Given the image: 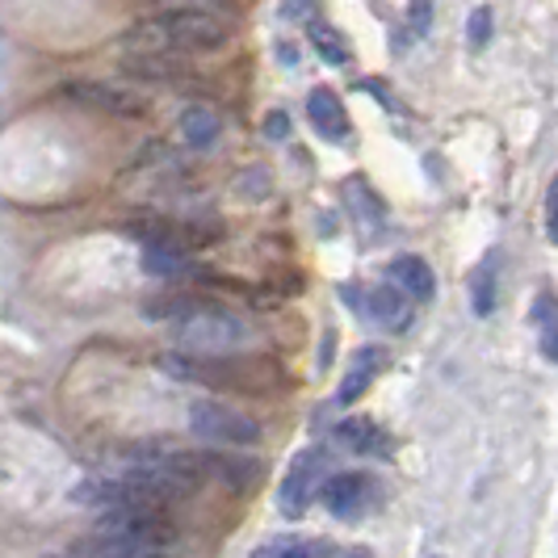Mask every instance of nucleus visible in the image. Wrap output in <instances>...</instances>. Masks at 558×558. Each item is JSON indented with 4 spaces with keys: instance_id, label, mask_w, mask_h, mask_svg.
<instances>
[{
    "instance_id": "obj_1",
    "label": "nucleus",
    "mask_w": 558,
    "mask_h": 558,
    "mask_svg": "<svg viewBox=\"0 0 558 558\" xmlns=\"http://www.w3.org/2000/svg\"><path fill=\"white\" fill-rule=\"evenodd\" d=\"M147 315L165 319L168 328H172V340L185 353L223 357V353L252 340V328L235 311L219 307V303H206V299H165V303H151Z\"/></svg>"
},
{
    "instance_id": "obj_2",
    "label": "nucleus",
    "mask_w": 558,
    "mask_h": 558,
    "mask_svg": "<svg viewBox=\"0 0 558 558\" xmlns=\"http://www.w3.org/2000/svg\"><path fill=\"white\" fill-rule=\"evenodd\" d=\"M231 29L219 13H206V9H160L156 17H147L140 26L126 29V47L131 51H219Z\"/></svg>"
},
{
    "instance_id": "obj_3",
    "label": "nucleus",
    "mask_w": 558,
    "mask_h": 558,
    "mask_svg": "<svg viewBox=\"0 0 558 558\" xmlns=\"http://www.w3.org/2000/svg\"><path fill=\"white\" fill-rule=\"evenodd\" d=\"M156 365L165 369L168 378L177 383H197V387H231V391L244 395H260L265 391V369L260 365H248L244 357H206V353H185V349H172V353H160Z\"/></svg>"
},
{
    "instance_id": "obj_4",
    "label": "nucleus",
    "mask_w": 558,
    "mask_h": 558,
    "mask_svg": "<svg viewBox=\"0 0 558 558\" xmlns=\"http://www.w3.org/2000/svg\"><path fill=\"white\" fill-rule=\"evenodd\" d=\"M190 428H194L202 441L227 446V449L256 446V441L265 437L260 420L244 416V412L227 408V403H219V399H197V403H190Z\"/></svg>"
},
{
    "instance_id": "obj_5",
    "label": "nucleus",
    "mask_w": 558,
    "mask_h": 558,
    "mask_svg": "<svg viewBox=\"0 0 558 558\" xmlns=\"http://www.w3.org/2000/svg\"><path fill=\"white\" fill-rule=\"evenodd\" d=\"M324 504H328V512L340 517V521H353V517H362L365 508H374L378 500V483L365 475V471H344V475H332L324 478Z\"/></svg>"
},
{
    "instance_id": "obj_6",
    "label": "nucleus",
    "mask_w": 558,
    "mask_h": 558,
    "mask_svg": "<svg viewBox=\"0 0 558 558\" xmlns=\"http://www.w3.org/2000/svg\"><path fill=\"white\" fill-rule=\"evenodd\" d=\"M319 475H324V453H319V449H303V453L290 462L286 478H281V492H278L281 517H303V512H307L311 496H315V487H319Z\"/></svg>"
},
{
    "instance_id": "obj_7",
    "label": "nucleus",
    "mask_w": 558,
    "mask_h": 558,
    "mask_svg": "<svg viewBox=\"0 0 558 558\" xmlns=\"http://www.w3.org/2000/svg\"><path fill=\"white\" fill-rule=\"evenodd\" d=\"M336 441L349 449V453H357V458H391L395 453L391 433L365 416L340 420V424H336Z\"/></svg>"
},
{
    "instance_id": "obj_8",
    "label": "nucleus",
    "mask_w": 558,
    "mask_h": 558,
    "mask_svg": "<svg viewBox=\"0 0 558 558\" xmlns=\"http://www.w3.org/2000/svg\"><path fill=\"white\" fill-rule=\"evenodd\" d=\"M362 311L374 324L391 328V332H403L412 324V299L399 286H369L362 294Z\"/></svg>"
},
{
    "instance_id": "obj_9",
    "label": "nucleus",
    "mask_w": 558,
    "mask_h": 558,
    "mask_svg": "<svg viewBox=\"0 0 558 558\" xmlns=\"http://www.w3.org/2000/svg\"><path fill=\"white\" fill-rule=\"evenodd\" d=\"M387 278L412 299V303H428L437 294V278H433V265L424 256H395L387 265Z\"/></svg>"
},
{
    "instance_id": "obj_10",
    "label": "nucleus",
    "mask_w": 558,
    "mask_h": 558,
    "mask_svg": "<svg viewBox=\"0 0 558 558\" xmlns=\"http://www.w3.org/2000/svg\"><path fill=\"white\" fill-rule=\"evenodd\" d=\"M202 466H206V483H223L231 492H248L260 478V466L252 458H231V453H215V449H202Z\"/></svg>"
},
{
    "instance_id": "obj_11",
    "label": "nucleus",
    "mask_w": 558,
    "mask_h": 558,
    "mask_svg": "<svg viewBox=\"0 0 558 558\" xmlns=\"http://www.w3.org/2000/svg\"><path fill=\"white\" fill-rule=\"evenodd\" d=\"M307 118H311V126H315L324 140L340 143L344 135H349V110H344V101L336 97L332 88H311Z\"/></svg>"
},
{
    "instance_id": "obj_12",
    "label": "nucleus",
    "mask_w": 558,
    "mask_h": 558,
    "mask_svg": "<svg viewBox=\"0 0 558 558\" xmlns=\"http://www.w3.org/2000/svg\"><path fill=\"white\" fill-rule=\"evenodd\" d=\"M383 365H387V353L383 349H362L357 353V362H353V369L344 374V383H340V391H336V403H357L369 387H374V378L383 374Z\"/></svg>"
},
{
    "instance_id": "obj_13",
    "label": "nucleus",
    "mask_w": 558,
    "mask_h": 558,
    "mask_svg": "<svg viewBox=\"0 0 558 558\" xmlns=\"http://www.w3.org/2000/svg\"><path fill=\"white\" fill-rule=\"evenodd\" d=\"M72 97H81L84 106H97V110L110 113H143V97L131 88H113V84H72L68 88Z\"/></svg>"
},
{
    "instance_id": "obj_14",
    "label": "nucleus",
    "mask_w": 558,
    "mask_h": 558,
    "mask_svg": "<svg viewBox=\"0 0 558 558\" xmlns=\"http://www.w3.org/2000/svg\"><path fill=\"white\" fill-rule=\"evenodd\" d=\"M143 269L156 274V278H177V274L190 269V252H185V244H172V240L143 244Z\"/></svg>"
},
{
    "instance_id": "obj_15",
    "label": "nucleus",
    "mask_w": 558,
    "mask_h": 558,
    "mask_svg": "<svg viewBox=\"0 0 558 558\" xmlns=\"http://www.w3.org/2000/svg\"><path fill=\"white\" fill-rule=\"evenodd\" d=\"M219 131H223L219 113L206 110V106H190V110L181 113V135H185V143H190L194 151H206V147H215Z\"/></svg>"
},
{
    "instance_id": "obj_16",
    "label": "nucleus",
    "mask_w": 558,
    "mask_h": 558,
    "mask_svg": "<svg viewBox=\"0 0 558 558\" xmlns=\"http://www.w3.org/2000/svg\"><path fill=\"white\" fill-rule=\"evenodd\" d=\"M533 328H537V340H542V353L558 365V299L550 290H542L533 299Z\"/></svg>"
},
{
    "instance_id": "obj_17",
    "label": "nucleus",
    "mask_w": 558,
    "mask_h": 558,
    "mask_svg": "<svg viewBox=\"0 0 558 558\" xmlns=\"http://www.w3.org/2000/svg\"><path fill=\"white\" fill-rule=\"evenodd\" d=\"M307 43L315 47V56L324 59V63H332V68H344L353 51H349V38L332 29L328 22H307Z\"/></svg>"
},
{
    "instance_id": "obj_18",
    "label": "nucleus",
    "mask_w": 558,
    "mask_h": 558,
    "mask_svg": "<svg viewBox=\"0 0 558 558\" xmlns=\"http://www.w3.org/2000/svg\"><path fill=\"white\" fill-rule=\"evenodd\" d=\"M471 299H475L478 315H492V307H496V252H487L483 265L475 269V278H471Z\"/></svg>"
},
{
    "instance_id": "obj_19",
    "label": "nucleus",
    "mask_w": 558,
    "mask_h": 558,
    "mask_svg": "<svg viewBox=\"0 0 558 558\" xmlns=\"http://www.w3.org/2000/svg\"><path fill=\"white\" fill-rule=\"evenodd\" d=\"M252 558H311V550L303 542H294V537H274V542H265Z\"/></svg>"
},
{
    "instance_id": "obj_20",
    "label": "nucleus",
    "mask_w": 558,
    "mask_h": 558,
    "mask_svg": "<svg viewBox=\"0 0 558 558\" xmlns=\"http://www.w3.org/2000/svg\"><path fill=\"white\" fill-rule=\"evenodd\" d=\"M433 26V0H412L408 4V38H424Z\"/></svg>"
},
{
    "instance_id": "obj_21",
    "label": "nucleus",
    "mask_w": 558,
    "mask_h": 558,
    "mask_svg": "<svg viewBox=\"0 0 558 558\" xmlns=\"http://www.w3.org/2000/svg\"><path fill=\"white\" fill-rule=\"evenodd\" d=\"M487 38H492V9L478 4L471 13V47H487Z\"/></svg>"
},
{
    "instance_id": "obj_22",
    "label": "nucleus",
    "mask_w": 558,
    "mask_h": 558,
    "mask_svg": "<svg viewBox=\"0 0 558 558\" xmlns=\"http://www.w3.org/2000/svg\"><path fill=\"white\" fill-rule=\"evenodd\" d=\"M546 240L558 244V172L550 181V190H546Z\"/></svg>"
},
{
    "instance_id": "obj_23",
    "label": "nucleus",
    "mask_w": 558,
    "mask_h": 558,
    "mask_svg": "<svg viewBox=\"0 0 558 558\" xmlns=\"http://www.w3.org/2000/svg\"><path fill=\"white\" fill-rule=\"evenodd\" d=\"M165 9H206V13H223L227 0H156Z\"/></svg>"
},
{
    "instance_id": "obj_24",
    "label": "nucleus",
    "mask_w": 558,
    "mask_h": 558,
    "mask_svg": "<svg viewBox=\"0 0 558 558\" xmlns=\"http://www.w3.org/2000/svg\"><path fill=\"white\" fill-rule=\"evenodd\" d=\"M286 131H290V118H286L281 110L265 118V135H274V140H286Z\"/></svg>"
}]
</instances>
